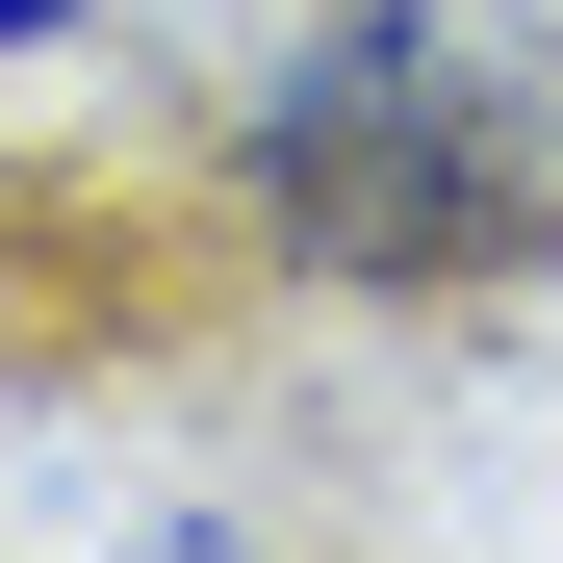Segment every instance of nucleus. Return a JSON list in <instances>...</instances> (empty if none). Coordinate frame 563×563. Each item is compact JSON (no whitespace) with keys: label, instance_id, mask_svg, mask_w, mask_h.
Returning a JSON list of instances; mask_svg holds the SVG:
<instances>
[{"label":"nucleus","instance_id":"7ed1b4c3","mask_svg":"<svg viewBox=\"0 0 563 563\" xmlns=\"http://www.w3.org/2000/svg\"><path fill=\"white\" fill-rule=\"evenodd\" d=\"M77 26H103V0H0V77H26V52H77Z\"/></svg>","mask_w":563,"mask_h":563},{"label":"nucleus","instance_id":"f03ea898","mask_svg":"<svg viewBox=\"0 0 563 563\" xmlns=\"http://www.w3.org/2000/svg\"><path fill=\"white\" fill-rule=\"evenodd\" d=\"M103 563H282V538H256V512H231V487H154V512H129V538H103Z\"/></svg>","mask_w":563,"mask_h":563},{"label":"nucleus","instance_id":"f257e3e1","mask_svg":"<svg viewBox=\"0 0 563 563\" xmlns=\"http://www.w3.org/2000/svg\"><path fill=\"white\" fill-rule=\"evenodd\" d=\"M231 206L358 282V308H487V282L563 231V154H538V77L435 0H333L308 52L231 103Z\"/></svg>","mask_w":563,"mask_h":563}]
</instances>
